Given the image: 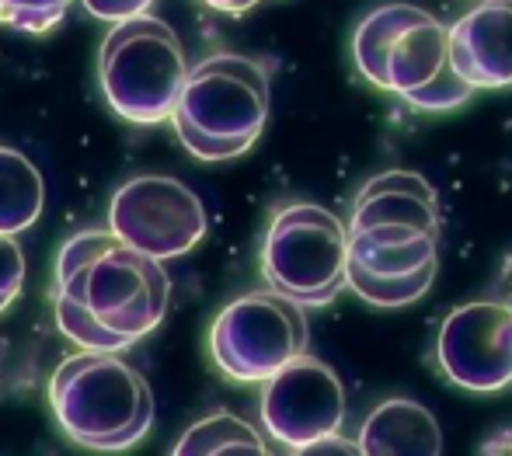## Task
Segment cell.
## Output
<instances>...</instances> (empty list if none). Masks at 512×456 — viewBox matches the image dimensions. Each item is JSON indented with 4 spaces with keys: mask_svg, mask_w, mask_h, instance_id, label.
I'll use <instances>...</instances> for the list:
<instances>
[{
    "mask_svg": "<svg viewBox=\"0 0 512 456\" xmlns=\"http://www.w3.org/2000/svg\"><path fill=\"white\" fill-rule=\"evenodd\" d=\"M171 279L157 258L112 230H81L56 258V324L88 352H126L168 314Z\"/></svg>",
    "mask_w": 512,
    "mask_h": 456,
    "instance_id": "6da1fadb",
    "label": "cell"
},
{
    "mask_svg": "<svg viewBox=\"0 0 512 456\" xmlns=\"http://www.w3.org/2000/svg\"><path fill=\"white\" fill-rule=\"evenodd\" d=\"M352 63L380 91L422 112H450L474 94L450 60V25L415 4H380L356 25Z\"/></svg>",
    "mask_w": 512,
    "mask_h": 456,
    "instance_id": "7a4b0ae2",
    "label": "cell"
},
{
    "mask_svg": "<svg viewBox=\"0 0 512 456\" xmlns=\"http://www.w3.org/2000/svg\"><path fill=\"white\" fill-rule=\"evenodd\" d=\"M439 237L443 220L436 188L415 171H384L359 188L352 202L345 265L377 279L436 275Z\"/></svg>",
    "mask_w": 512,
    "mask_h": 456,
    "instance_id": "3957f363",
    "label": "cell"
},
{
    "mask_svg": "<svg viewBox=\"0 0 512 456\" xmlns=\"http://www.w3.org/2000/svg\"><path fill=\"white\" fill-rule=\"evenodd\" d=\"M175 133L199 161L248 154L269 122V70L237 53H216L189 67L175 101Z\"/></svg>",
    "mask_w": 512,
    "mask_h": 456,
    "instance_id": "277c9868",
    "label": "cell"
},
{
    "mask_svg": "<svg viewBox=\"0 0 512 456\" xmlns=\"http://www.w3.org/2000/svg\"><path fill=\"white\" fill-rule=\"evenodd\" d=\"M49 404L67 439L98 453L129 450L154 425L150 383L119 352L81 349L63 359L49 380Z\"/></svg>",
    "mask_w": 512,
    "mask_h": 456,
    "instance_id": "5b68a950",
    "label": "cell"
},
{
    "mask_svg": "<svg viewBox=\"0 0 512 456\" xmlns=\"http://www.w3.org/2000/svg\"><path fill=\"white\" fill-rule=\"evenodd\" d=\"M189 60L182 39L154 14L115 21L98 53V81L115 115L133 126H161L175 112Z\"/></svg>",
    "mask_w": 512,
    "mask_h": 456,
    "instance_id": "8992f818",
    "label": "cell"
},
{
    "mask_svg": "<svg viewBox=\"0 0 512 456\" xmlns=\"http://www.w3.org/2000/svg\"><path fill=\"white\" fill-rule=\"evenodd\" d=\"M345 223L314 202L283 206L262 244V275L300 307L331 303L345 289Z\"/></svg>",
    "mask_w": 512,
    "mask_h": 456,
    "instance_id": "52a82bcc",
    "label": "cell"
},
{
    "mask_svg": "<svg viewBox=\"0 0 512 456\" xmlns=\"http://www.w3.org/2000/svg\"><path fill=\"white\" fill-rule=\"evenodd\" d=\"M307 314L276 289H255L216 314L209 352L220 373L237 383H265L307 352Z\"/></svg>",
    "mask_w": 512,
    "mask_h": 456,
    "instance_id": "ba28073f",
    "label": "cell"
},
{
    "mask_svg": "<svg viewBox=\"0 0 512 456\" xmlns=\"http://www.w3.org/2000/svg\"><path fill=\"white\" fill-rule=\"evenodd\" d=\"M108 230L129 248L168 262L182 258L206 237V206L192 188L168 175H140L115 188Z\"/></svg>",
    "mask_w": 512,
    "mask_h": 456,
    "instance_id": "9c48e42d",
    "label": "cell"
},
{
    "mask_svg": "<svg viewBox=\"0 0 512 456\" xmlns=\"http://www.w3.org/2000/svg\"><path fill=\"white\" fill-rule=\"evenodd\" d=\"M345 422V390L335 369L307 352L272 373L262 390V425L293 453L338 432Z\"/></svg>",
    "mask_w": 512,
    "mask_h": 456,
    "instance_id": "30bf717a",
    "label": "cell"
},
{
    "mask_svg": "<svg viewBox=\"0 0 512 456\" xmlns=\"http://www.w3.org/2000/svg\"><path fill=\"white\" fill-rule=\"evenodd\" d=\"M436 363L450 383L492 394L512 383V310L495 300L457 307L439 328Z\"/></svg>",
    "mask_w": 512,
    "mask_h": 456,
    "instance_id": "8fae6325",
    "label": "cell"
},
{
    "mask_svg": "<svg viewBox=\"0 0 512 456\" xmlns=\"http://www.w3.org/2000/svg\"><path fill=\"white\" fill-rule=\"evenodd\" d=\"M450 60L474 91L512 88V0H481L453 21Z\"/></svg>",
    "mask_w": 512,
    "mask_h": 456,
    "instance_id": "7c38bea8",
    "label": "cell"
},
{
    "mask_svg": "<svg viewBox=\"0 0 512 456\" xmlns=\"http://www.w3.org/2000/svg\"><path fill=\"white\" fill-rule=\"evenodd\" d=\"M356 450L366 456H436L443 450V432L429 408L394 397L370 411Z\"/></svg>",
    "mask_w": 512,
    "mask_h": 456,
    "instance_id": "4fadbf2b",
    "label": "cell"
},
{
    "mask_svg": "<svg viewBox=\"0 0 512 456\" xmlns=\"http://www.w3.org/2000/svg\"><path fill=\"white\" fill-rule=\"evenodd\" d=\"M46 206V185L42 175L25 154L0 147V234L28 230L42 216Z\"/></svg>",
    "mask_w": 512,
    "mask_h": 456,
    "instance_id": "5bb4252c",
    "label": "cell"
},
{
    "mask_svg": "<svg viewBox=\"0 0 512 456\" xmlns=\"http://www.w3.org/2000/svg\"><path fill=\"white\" fill-rule=\"evenodd\" d=\"M178 456H209V453H251L262 456L265 443L262 432L244 418L230 415V411H216V415L196 422L182 439L175 443Z\"/></svg>",
    "mask_w": 512,
    "mask_h": 456,
    "instance_id": "9a60e30c",
    "label": "cell"
},
{
    "mask_svg": "<svg viewBox=\"0 0 512 456\" xmlns=\"http://www.w3.org/2000/svg\"><path fill=\"white\" fill-rule=\"evenodd\" d=\"M436 282V275H408V279H377L359 269L345 265V286H352V293L359 300H366L370 307H408V303L422 300L429 293V286Z\"/></svg>",
    "mask_w": 512,
    "mask_h": 456,
    "instance_id": "2e32d148",
    "label": "cell"
},
{
    "mask_svg": "<svg viewBox=\"0 0 512 456\" xmlns=\"http://www.w3.org/2000/svg\"><path fill=\"white\" fill-rule=\"evenodd\" d=\"M74 0H0V25L42 35L63 21Z\"/></svg>",
    "mask_w": 512,
    "mask_h": 456,
    "instance_id": "e0dca14e",
    "label": "cell"
},
{
    "mask_svg": "<svg viewBox=\"0 0 512 456\" xmlns=\"http://www.w3.org/2000/svg\"><path fill=\"white\" fill-rule=\"evenodd\" d=\"M25 286V255L14 234H0V314L21 296Z\"/></svg>",
    "mask_w": 512,
    "mask_h": 456,
    "instance_id": "ac0fdd59",
    "label": "cell"
},
{
    "mask_svg": "<svg viewBox=\"0 0 512 456\" xmlns=\"http://www.w3.org/2000/svg\"><path fill=\"white\" fill-rule=\"evenodd\" d=\"M81 4L102 21H126L136 14H147L154 0H81Z\"/></svg>",
    "mask_w": 512,
    "mask_h": 456,
    "instance_id": "d6986e66",
    "label": "cell"
},
{
    "mask_svg": "<svg viewBox=\"0 0 512 456\" xmlns=\"http://www.w3.org/2000/svg\"><path fill=\"white\" fill-rule=\"evenodd\" d=\"M492 300L512 310V255L506 258V262H502L499 279H495V286H492Z\"/></svg>",
    "mask_w": 512,
    "mask_h": 456,
    "instance_id": "ffe728a7",
    "label": "cell"
},
{
    "mask_svg": "<svg viewBox=\"0 0 512 456\" xmlns=\"http://www.w3.org/2000/svg\"><path fill=\"white\" fill-rule=\"evenodd\" d=\"M304 453H359V450H356V443H349V439H342L338 432H331V436L310 443Z\"/></svg>",
    "mask_w": 512,
    "mask_h": 456,
    "instance_id": "44dd1931",
    "label": "cell"
},
{
    "mask_svg": "<svg viewBox=\"0 0 512 456\" xmlns=\"http://www.w3.org/2000/svg\"><path fill=\"white\" fill-rule=\"evenodd\" d=\"M203 4L213 7V11H223V14H244V11H251L258 0H203Z\"/></svg>",
    "mask_w": 512,
    "mask_h": 456,
    "instance_id": "7402d4cb",
    "label": "cell"
},
{
    "mask_svg": "<svg viewBox=\"0 0 512 456\" xmlns=\"http://www.w3.org/2000/svg\"><path fill=\"white\" fill-rule=\"evenodd\" d=\"M481 453H512V443H509L506 436H499L495 443H485V446H481Z\"/></svg>",
    "mask_w": 512,
    "mask_h": 456,
    "instance_id": "603a6c76",
    "label": "cell"
}]
</instances>
